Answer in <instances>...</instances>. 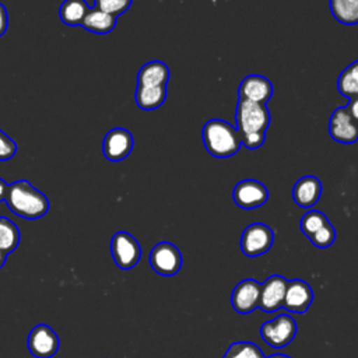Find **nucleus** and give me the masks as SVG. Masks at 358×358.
Returning <instances> with one entry per match:
<instances>
[{
    "label": "nucleus",
    "mask_w": 358,
    "mask_h": 358,
    "mask_svg": "<svg viewBox=\"0 0 358 358\" xmlns=\"http://www.w3.org/2000/svg\"><path fill=\"white\" fill-rule=\"evenodd\" d=\"M4 201L11 213L25 220H38L49 211L48 197L25 179L8 185Z\"/></svg>",
    "instance_id": "obj_1"
},
{
    "label": "nucleus",
    "mask_w": 358,
    "mask_h": 358,
    "mask_svg": "<svg viewBox=\"0 0 358 358\" xmlns=\"http://www.w3.org/2000/svg\"><path fill=\"white\" fill-rule=\"evenodd\" d=\"M201 137L207 152L215 158L232 157L241 147V138L236 127L222 119H211L206 122Z\"/></svg>",
    "instance_id": "obj_2"
},
{
    "label": "nucleus",
    "mask_w": 358,
    "mask_h": 358,
    "mask_svg": "<svg viewBox=\"0 0 358 358\" xmlns=\"http://www.w3.org/2000/svg\"><path fill=\"white\" fill-rule=\"evenodd\" d=\"M235 119L239 134L266 131L270 124V112L266 105L238 98Z\"/></svg>",
    "instance_id": "obj_3"
},
{
    "label": "nucleus",
    "mask_w": 358,
    "mask_h": 358,
    "mask_svg": "<svg viewBox=\"0 0 358 358\" xmlns=\"http://www.w3.org/2000/svg\"><path fill=\"white\" fill-rule=\"evenodd\" d=\"M260 337L271 348L280 350L287 347L296 336L298 326L292 316L278 315L260 326Z\"/></svg>",
    "instance_id": "obj_4"
},
{
    "label": "nucleus",
    "mask_w": 358,
    "mask_h": 358,
    "mask_svg": "<svg viewBox=\"0 0 358 358\" xmlns=\"http://www.w3.org/2000/svg\"><path fill=\"white\" fill-rule=\"evenodd\" d=\"M274 234L271 228L262 222H253L248 225L239 241L241 250L248 257H256L264 255L273 246Z\"/></svg>",
    "instance_id": "obj_5"
},
{
    "label": "nucleus",
    "mask_w": 358,
    "mask_h": 358,
    "mask_svg": "<svg viewBox=\"0 0 358 358\" xmlns=\"http://www.w3.org/2000/svg\"><path fill=\"white\" fill-rule=\"evenodd\" d=\"M110 253L119 268L130 270L138 263L141 257V248L133 235L119 231L110 239Z\"/></svg>",
    "instance_id": "obj_6"
},
{
    "label": "nucleus",
    "mask_w": 358,
    "mask_h": 358,
    "mask_svg": "<svg viewBox=\"0 0 358 358\" xmlns=\"http://www.w3.org/2000/svg\"><path fill=\"white\" fill-rule=\"evenodd\" d=\"M150 266L159 275H175L182 267V253L171 242H159L150 252Z\"/></svg>",
    "instance_id": "obj_7"
},
{
    "label": "nucleus",
    "mask_w": 358,
    "mask_h": 358,
    "mask_svg": "<svg viewBox=\"0 0 358 358\" xmlns=\"http://www.w3.org/2000/svg\"><path fill=\"white\" fill-rule=\"evenodd\" d=\"M235 204L243 210L262 207L268 199L267 187L256 179H243L238 182L232 192Z\"/></svg>",
    "instance_id": "obj_8"
},
{
    "label": "nucleus",
    "mask_w": 358,
    "mask_h": 358,
    "mask_svg": "<svg viewBox=\"0 0 358 358\" xmlns=\"http://www.w3.org/2000/svg\"><path fill=\"white\" fill-rule=\"evenodd\" d=\"M134 145L133 136L123 127L110 129L102 141V152L108 161L117 162L129 157Z\"/></svg>",
    "instance_id": "obj_9"
},
{
    "label": "nucleus",
    "mask_w": 358,
    "mask_h": 358,
    "mask_svg": "<svg viewBox=\"0 0 358 358\" xmlns=\"http://www.w3.org/2000/svg\"><path fill=\"white\" fill-rule=\"evenodd\" d=\"M329 134L341 144H352L358 140V123L351 116L347 106L337 108L329 120Z\"/></svg>",
    "instance_id": "obj_10"
},
{
    "label": "nucleus",
    "mask_w": 358,
    "mask_h": 358,
    "mask_svg": "<svg viewBox=\"0 0 358 358\" xmlns=\"http://www.w3.org/2000/svg\"><path fill=\"white\" fill-rule=\"evenodd\" d=\"M288 280L280 274H273L267 277L263 284H260L259 306L264 312H275L282 308Z\"/></svg>",
    "instance_id": "obj_11"
},
{
    "label": "nucleus",
    "mask_w": 358,
    "mask_h": 358,
    "mask_svg": "<svg viewBox=\"0 0 358 358\" xmlns=\"http://www.w3.org/2000/svg\"><path fill=\"white\" fill-rule=\"evenodd\" d=\"M28 350L35 358H52L59 350V337L48 324H36L29 331Z\"/></svg>",
    "instance_id": "obj_12"
},
{
    "label": "nucleus",
    "mask_w": 358,
    "mask_h": 358,
    "mask_svg": "<svg viewBox=\"0 0 358 358\" xmlns=\"http://www.w3.org/2000/svg\"><path fill=\"white\" fill-rule=\"evenodd\" d=\"M260 282L255 278H245L239 281L231 294V305L235 312L249 315L259 306Z\"/></svg>",
    "instance_id": "obj_13"
},
{
    "label": "nucleus",
    "mask_w": 358,
    "mask_h": 358,
    "mask_svg": "<svg viewBox=\"0 0 358 358\" xmlns=\"http://www.w3.org/2000/svg\"><path fill=\"white\" fill-rule=\"evenodd\" d=\"M312 301H313V291L306 281L301 278L288 281L282 308L294 313H305L308 308L312 305Z\"/></svg>",
    "instance_id": "obj_14"
},
{
    "label": "nucleus",
    "mask_w": 358,
    "mask_h": 358,
    "mask_svg": "<svg viewBox=\"0 0 358 358\" xmlns=\"http://www.w3.org/2000/svg\"><path fill=\"white\" fill-rule=\"evenodd\" d=\"M273 95V84L268 78L259 76V74H250L246 76L238 88V98H243L256 103L266 105L267 101Z\"/></svg>",
    "instance_id": "obj_15"
},
{
    "label": "nucleus",
    "mask_w": 358,
    "mask_h": 358,
    "mask_svg": "<svg viewBox=\"0 0 358 358\" xmlns=\"http://www.w3.org/2000/svg\"><path fill=\"white\" fill-rule=\"evenodd\" d=\"M322 194V182L313 176L308 175L298 179L292 187V199L296 206L302 208L313 207Z\"/></svg>",
    "instance_id": "obj_16"
},
{
    "label": "nucleus",
    "mask_w": 358,
    "mask_h": 358,
    "mask_svg": "<svg viewBox=\"0 0 358 358\" xmlns=\"http://www.w3.org/2000/svg\"><path fill=\"white\" fill-rule=\"evenodd\" d=\"M169 80V69L164 62L152 60L145 63L137 74V85H166Z\"/></svg>",
    "instance_id": "obj_17"
},
{
    "label": "nucleus",
    "mask_w": 358,
    "mask_h": 358,
    "mask_svg": "<svg viewBox=\"0 0 358 358\" xmlns=\"http://www.w3.org/2000/svg\"><path fill=\"white\" fill-rule=\"evenodd\" d=\"M136 103L143 110H154L166 99V85H137Z\"/></svg>",
    "instance_id": "obj_18"
},
{
    "label": "nucleus",
    "mask_w": 358,
    "mask_h": 358,
    "mask_svg": "<svg viewBox=\"0 0 358 358\" xmlns=\"http://www.w3.org/2000/svg\"><path fill=\"white\" fill-rule=\"evenodd\" d=\"M116 22H117V17L94 7V8H90V11L87 13L81 27L92 34L105 35L115 29Z\"/></svg>",
    "instance_id": "obj_19"
},
{
    "label": "nucleus",
    "mask_w": 358,
    "mask_h": 358,
    "mask_svg": "<svg viewBox=\"0 0 358 358\" xmlns=\"http://www.w3.org/2000/svg\"><path fill=\"white\" fill-rule=\"evenodd\" d=\"M90 6L85 0H63L59 8V17L63 24L69 27H78L83 24Z\"/></svg>",
    "instance_id": "obj_20"
},
{
    "label": "nucleus",
    "mask_w": 358,
    "mask_h": 358,
    "mask_svg": "<svg viewBox=\"0 0 358 358\" xmlns=\"http://www.w3.org/2000/svg\"><path fill=\"white\" fill-rule=\"evenodd\" d=\"M333 17L345 25L358 24V0H329Z\"/></svg>",
    "instance_id": "obj_21"
},
{
    "label": "nucleus",
    "mask_w": 358,
    "mask_h": 358,
    "mask_svg": "<svg viewBox=\"0 0 358 358\" xmlns=\"http://www.w3.org/2000/svg\"><path fill=\"white\" fill-rule=\"evenodd\" d=\"M337 90L348 99L358 96V60L341 71L337 80Z\"/></svg>",
    "instance_id": "obj_22"
},
{
    "label": "nucleus",
    "mask_w": 358,
    "mask_h": 358,
    "mask_svg": "<svg viewBox=\"0 0 358 358\" xmlns=\"http://www.w3.org/2000/svg\"><path fill=\"white\" fill-rule=\"evenodd\" d=\"M20 243V231L17 225L6 218L0 217V250H3L6 255L11 253L17 249Z\"/></svg>",
    "instance_id": "obj_23"
},
{
    "label": "nucleus",
    "mask_w": 358,
    "mask_h": 358,
    "mask_svg": "<svg viewBox=\"0 0 358 358\" xmlns=\"http://www.w3.org/2000/svg\"><path fill=\"white\" fill-rule=\"evenodd\" d=\"M222 358H266V357L255 343L235 341L227 348Z\"/></svg>",
    "instance_id": "obj_24"
},
{
    "label": "nucleus",
    "mask_w": 358,
    "mask_h": 358,
    "mask_svg": "<svg viewBox=\"0 0 358 358\" xmlns=\"http://www.w3.org/2000/svg\"><path fill=\"white\" fill-rule=\"evenodd\" d=\"M327 222H329V220L322 211L310 210V211L305 213L301 218V231L306 238H309L310 235H313L317 229H320Z\"/></svg>",
    "instance_id": "obj_25"
},
{
    "label": "nucleus",
    "mask_w": 358,
    "mask_h": 358,
    "mask_svg": "<svg viewBox=\"0 0 358 358\" xmlns=\"http://www.w3.org/2000/svg\"><path fill=\"white\" fill-rule=\"evenodd\" d=\"M308 239L312 242L315 248H319V249L329 248L336 241V229L330 222H327L320 229H317L313 235H310Z\"/></svg>",
    "instance_id": "obj_26"
},
{
    "label": "nucleus",
    "mask_w": 358,
    "mask_h": 358,
    "mask_svg": "<svg viewBox=\"0 0 358 358\" xmlns=\"http://www.w3.org/2000/svg\"><path fill=\"white\" fill-rule=\"evenodd\" d=\"M133 0H94V7L115 17L129 10Z\"/></svg>",
    "instance_id": "obj_27"
},
{
    "label": "nucleus",
    "mask_w": 358,
    "mask_h": 358,
    "mask_svg": "<svg viewBox=\"0 0 358 358\" xmlns=\"http://www.w3.org/2000/svg\"><path fill=\"white\" fill-rule=\"evenodd\" d=\"M17 154L15 141L7 136L3 130H0V161H7Z\"/></svg>",
    "instance_id": "obj_28"
},
{
    "label": "nucleus",
    "mask_w": 358,
    "mask_h": 358,
    "mask_svg": "<svg viewBox=\"0 0 358 358\" xmlns=\"http://www.w3.org/2000/svg\"><path fill=\"white\" fill-rule=\"evenodd\" d=\"M241 144L245 145L249 150H256L266 141V131H257V133H248V134H239Z\"/></svg>",
    "instance_id": "obj_29"
},
{
    "label": "nucleus",
    "mask_w": 358,
    "mask_h": 358,
    "mask_svg": "<svg viewBox=\"0 0 358 358\" xmlns=\"http://www.w3.org/2000/svg\"><path fill=\"white\" fill-rule=\"evenodd\" d=\"M8 27V14L6 10V6L0 3V36H3Z\"/></svg>",
    "instance_id": "obj_30"
},
{
    "label": "nucleus",
    "mask_w": 358,
    "mask_h": 358,
    "mask_svg": "<svg viewBox=\"0 0 358 358\" xmlns=\"http://www.w3.org/2000/svg\"><path fill=\"white\" fill-rule=\"evenodd\" d=\"M347 109L350 110V113L355 119V122L358 123V96L350 99V102L347 105Z\"/></svg>",
    "instance_id": "obj_31"
},
{
    "label": "nucleus",
    "mask_w": 358,
    "mask_h": 358,
    "mask_svg": "<svg viewBox=\"0 0 358 358\" xmlns=\"http://www.w3.org/2000/svg\"><path fill=\"white\" fill-rule=\"evenodd\" d=\"M7 190H8V183L0 178V201L6 200L7 196Z\"/></svg>",
    "instance_id": "obj_32"
},
{
    "label": "nucleus",
    "mask_w": 358,
    "mask_h": 358,
    "mask_svg": "<svg viewBox=\"0 0 358 358\" xmlns=\"http://www.w3.org/2000/svg\"><path fill=\"white\" fill-rule=\"evenodd\" d=\"M6 253L3 252V250H0V268L4 266V263H6Z\"/></svg>",
    "instance_id": "obj_33"
},
{
    "label": "nucleus",
    "mask_w": 358,
    "mask_h": 358,
    "mask_svg": "<svg viewBox=\"0 0 358 358\" xmlns=\"http://www.w3.org/2000/svg\"><path fill=\"white\" fill-rule=\"evenodd\" d=\"M267 358H291V357L285 355V354H273V355H270Z\"/></svg>",
    "instance_id": "obj_34"
}]
</instances>
